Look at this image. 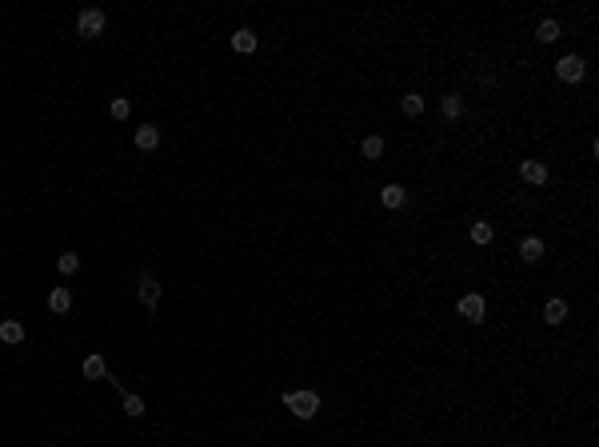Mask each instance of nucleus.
<instances>
[{"mask_svg": "<svg viewBox=\"0 0 599 447\" xmlns=\"http://www.w3.org/2000/svg\"><path fill=\"white\" fill-rule=\"evenodd\" d=\"M360 156H364L368 164H380L387 156V136L384 132H368L364 140H360Z\"/></svg>", "mask_w": 599, "mask_h": 447, "instance_id": "nucleus-12", "label": "nucleus"}, {"mask_svg": "<svg viewBox=\"0 0 599 447\" xmlns=\"http://www.w3.org/2000/svg\"><path fill=\"white\" fill-rule=\"evenodd\" d=\"M0 344H24V324L21 320H0Z\"/></svg>", "mask_w": 599, "mask_h": 447, "instance_id": "nucleus-18", "label": "nucleus"}, {"mask_svg": "<svg viewBox=\"0 0 599 447\" xmlns=\"http://www.w3.org/2000/svg\"><path fill=\"white\" fill-rule=\"evenodd\" d=\"M376 200L384 212H400V208H407V188L400 180H384L376 188Z\"/></svg>", "mask_w": 599, "mask_h": 447, "instance_id": "nucleus-7", "label": "nucleus"}, {"mask_svg": "<svg viewBox=\"0 0 599 447\" xmlns=\"http://www.w3.org/2000/svg\"><path fill=\"white\" fill-rule=\"evenodd\" d=\"M427 112V96L420 88H412V92H400V116H407V120H420Z\"/></svg>", "mask_w": 599, "mask_h": 447, "instance_id": "nucleus-13", "label": "nucleus"}, {"mask_svg": "<svg viewBox=\"0 0 599 447\" xmlns=\"http://www.w3.org/2000/svg\"><path fill=\"white\" fill-rule=\"evenodd\" d=\"M519 172V184H528V188H543V184L551 180V164L539 160V156H524V160L516 164Z\"/></svg>", "mask_w": 599, "mask_h": 447, "instance_id": "nucleus-4", "label": "nucleus"}, {"mask_svg": "<svg viewBox=\"0 0 599 447\" xmlns=\"http://www.w3.org/2000/svg\"><path fill=\"white\" fill-rule=\"evenodd\" d=\"M132 140H136L140 152H156V148H160V128H156V124H140Z\"/></svg>", "mask_w": 599, "mask_h": 447, "instance_id": "nucleus-16", "label": "nucleus"}, {"mask_svg": "<svg viewBox=\"0 0 599 447\" xmlns=\"http://www.w3.org/2000/svg\"><path fill=\"white\" fill-rule=\"evenodd\" d=\"M104 28H108V16H104L100 9H80V12H76V32H80L84 41L104 36Z\"/></svg>", "mask_w": 599, "mask_h": 447, "instance_id": "nucleus-6", "label": "nucleus"}, {"mask_svg": "<svg viewBox=\"0 0 599 447\" xmlns=\"http://www.w3.org/2000/svg\"><path fill=\"white\" fill-rule=\"evenodd\" d=\"M56 272H61V275H76V272H80V256H76V252H61V256H56Z\"/></svg>", "mask_w": 599, "mask_h": 447, "instance_id": "nucleus-20", "label": "nucleus"}, {"mask_svg": "<svg viewBox=\"0 0 599 447\" xmlns=\"http://www.w3.org/2000/svg\"><path fill=\"white\" fill-rule=\"evenodd\" d=\"M551 76H556V84L575 88V84L588 76V56H579V52H563L559 61H551Z\"/></svg>", "mask_w": 599, "mask_h": 447, "instance_id": "nucleus-2", "label": "nucleus"}, {"mask_svg": "<svg viewBox=\"0 0 599 447\" xmlns=\"http://www.w3.org/2000/svg\"><path fill=\"white\" fill-rule=\"evenodd\" d=\"M72 307V288H52L48 292V312L52 315H64Z\"/></svg>", "mask_w": 599, "mask_h": 447, "instance_id": "nucleus-19", "label": "nucleus"}, {"mask_svg": "<svg viewBox=\"0 0 599 447\" xmlns=\"http://www.w3.org/2000/svg\"><path fill=\"white\" fill-rule=\"evenodd\" d=\"M256 48H260V36H256L252 28H236L232 32V52L236 56H252Z\"/></svg>", "mask_w": 599, "mask_h": 447, "instance_id": "nucleus-15", "label": "nucleus"}, {"mask_svg": "<svg viewBox=\"0 0 599 447\" xmlns=\"http://www.w3.org/2000/svg\"><path fill=\"white\" fill-rule=\"evenodd\" d=\"M136 295H140V304L148 307V312H156L160 307V295H164V288H160V280H156L148 268L140 272V284H136Z\"/></svg>", "mask_w": 599, "mask_h": 447, "instance_id": "nucleus-9", "label": "nucleus"}, {"mask_svg": "<svg viewBox=\"0 0 599 447\" xmlns=\"http://www.w3.org/2000/svg\"><path fill=\"white\" fill-rule=\"evenodd\" d=\"M124 416H128V419H140L144 416V399L136 396V391H124Z\"/></svg>", "mask_w": 599, "mask_h": 447, "instance_id": "nucleus-22", "label": "nucleus"}, {"mask_svg": "<svg viewBox=\"0 0 599 447\" xmlns=\"http://www.w3.org/2000/svg\"><path fill=\"white\" fill-rule=\"evenodd\" d=\"M491 240H496V220L476 216V220L467 224V244H472V248H488Z\"/></svg>", "mask_w": 599, "mask_h": 447, "instance_id": "nucleus-10", "label": "nucleus"}, {"mask_svg": "<svg viewBox=\"0 0 599 447\" xmlns=\"http://www.w3.org/2000/svg\"><path fill=\"white\" fill-rule=\"evenodd\" d=\"M439 116H444L447 124H459L467 116V108H464V92L459 88H452V92H444L439 96Z\"/></svg>", "mask_w": 599, "mask_h": 447, "instance_id": "nucleus-11", "label": "nucleus"}, {"mask_svg": "<svg viewBox=\"0 0 599 447\" xmlns=\"http://www.w3.org/2000/svg\"><path fill=\"white\" fill-rule=\"evenodd\" d=\"M80 372H84V379H92V384H96V379H104V376H108V364H104V356H100V352H92V356H84Z\"/></svg>", "mask_w": 599, "mask_h": 447, "instance_id": "nucleus-17", "label": "nucleus"}, {"mask_svg": "<svg viewBox=\"0 0 599 447\" xmlns=\"http://www.w3.org/2000/svg\"><path fill=\"white\" fill-rule=\"evenodd\" d=\"M456 315L464 324H484L488 320V295L484 292H464L456 300Z\"/></svg>", "mask_w": 599, "mask_h": 447, "instance_id": "nucleus-3", "label": "nucleus"}, {"mask_svg": "<svg viewBox=\"0 0 599 447\" xmlns=\"http://www.w3.org/2000/svg\"><path fill=\"white\" fill-rule=\"evenodd\" d=\"M284 407H288V416L308 424V419L320 416V391H312V387H292V391H284Z\"/></svg>", "mask_w": 599, "mask_h": 447, "instance_id": "nucleus-1", "label": "nucleus"}, {"mask_svg": "<svg viewBox=\"0 0 599 447\" xmlns=\"http://www.w3.org/2000/svg\"><path fill=\"white\" fill-rule=\"evenodd\" d=\"M559 36H563V24H559L556 16H539V24H536V41L543 44V48H551Z\"/></svg>", "mask_w": 599, "mask_h": 447, "instance_id": "nucleus-14", "label": "nucleus"}, {"mask_svg": "<svg viewBox=\"0 0 599 447\" xmlns=\"http://www.w3.org/2000/svg\"><path fill=\"white\" fill-rule=\"evenodd\" d=\"M516 260L519 264H528V268H536V264H543V260H548V240H543V236H524V240H519L516 244Z\"/></svg>", "mask_w": 599, "mask_h": 447, "instance_id": "nucleus-5", "label": "nucleus"}, {"mask_svg": "<svg viewBox=\"0 0 599 447\" xmlns=\"http://www.w3.org/2000/svg\"><path fill=\"white\" fill-rule=\"evenodd\" d=\"M571 315V304L563 300V295H548L543 300V307H539V320H543V327H563V320Z\"/></svg>", "mask_w": 599, "mask_h": 447, "instance_id": "nucleus-8", "label": "nucleus"}, {"mask_svg": "<svg viewBox=\"0 0 599 447\" xmlns=\"http://www.w3.org/2000/svg\"><path fill=\"white\" fill-rule=\"evenodd\" d=\"M108 116H112V120H128V116H132V100H128V96H112Z\"/></svg>", "mask_w": 599, "mask_h": 447, "instance_id": "nucleus-21", "label": "nucleus"}]
</instances>
